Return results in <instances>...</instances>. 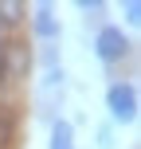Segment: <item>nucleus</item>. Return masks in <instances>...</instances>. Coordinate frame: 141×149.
<instances>
[{"mask_svg":"<svg viewBox=\"0 0 141 149\" xmlns=\"http://www.w3.org/2000/svg\"><path fill=\"white\" fill-rule=\"evenodd\" d=\"M47 149H74V130H71V122H63V118L51 122V145H47Z\"/></svg>","mask_w":141,"mask_h":149,"instance_id":"obj_4","label":"nucleus"},{"mask_svg":"<svg viewBox=\"0 0 141 149\" xmlns=\"http://www.w3.org/2000/svg\"><path fill=\"white\" fill-rule=\"evenodd\" d=\"M94 51H98L102 63H118V59L129 55V39L122 36V28H102L98 39H94Z\"/></svg>","mask_w":141,"mask_h":149,"instance_id":"obj_2","label":"nucleus"},{"mask_svg":"<svg viewBox=\"0 0 141 149\" xmlns=\"http://www.w3.org/2000/svg\"><path fill=\"white\" fill-rule=\"evenodd\" d=\"M137 12H141V4H137V0H126V20H129V24H137V20H141Z\"/></svg>","mask_w":141,"mask_h":149,"instance_id":"obj_6","label":"nucleus"},{"mask_svg":"<svg viewBox=\"0 0 141 149\" xmlns=\"http://www.w3.org/2000/svg\"><path fill=\"white\" fill-rule=\"evenodd\" d=\"M106 110L118 122H133L137 118V86L133 82H114L106 90Z\"/></svg>","mask_w":141,"mask_h":149,"instance_id":"obj_1","label":"nucleus"},{"mask_svg":"<svg viewBox=\"0 0 141 149\" xmlns=\"http://www.w3.org/2000/svg\"><path fill=\"white\" fill-rule=\"evenodd\" d=\"M12 118H8V114H0V149H8V141H12Z\"/></svg>","mask_w":141,"mask_h":149,"instance_id":"obj_5","label":"nucleus"},{"mask_svg":"<svg viewBox=\"0 0 141 149\" xmlns=\"http://www.w3.org/2000/svg\"><path fill=\"white\" fill-rule=\"evenodd\" d=\"M31 28H35V36H43V39H59V20L51 16L47 4H35V20H31Z\"/></svg>","mask_w":141,"mask_h":149,"instance_id":"obj_3","label":"nucleus"}]
</instances>
